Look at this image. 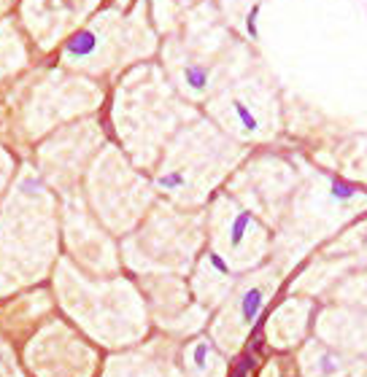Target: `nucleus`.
Wrapping results in <instances>:
<instances>
[{"label": "nucleus", "mask_w": 367, "mask_h": 377, "mask_svg": "<svg viewBox=\"0 0 367 377\" xmlns=\"http://www.w3.org/2000/svg\"><path fill=\"white\" fill-rule=\"evenodd\" d=\"M95 43H97L95 33L81 30V33H76L68 43H65V49H68V54H73V57H84V54H92L95 52Z\"/></svg>", "instance_id": "f257e3e1"}, {"label": "nucleus", "mask_w": 367, "mask_h": 377, "mask_svg": "<svg viewBox=\"0 0 367 377\" xmlns=\"http://www.w3.org/2000/svg\"><path fill=\"white\" fill-rule=\"evenodd\" d=\"M259 302H262V294L259 291H249V294L243 296V318L246 321H251L256 315V310H259Z\"/></svg>", "instance_id": "f03ea898"}, {"label": "nucleus", "mask_w": 367, "mask_h": 377, "mask_svg": "<svg viewBox=\"0 0 367 377\" xmlns=\"http://www.w3.org/2000/svg\"><path fill=\"white\" fill-rule=\"evenodd\" d=\"M187 81L192 89H205V81H208V70L205 68H187Z\"/></svg>", "instance_id": "7ed1b4c3"}, {"label": "nucleus", "mask_w": 367, "mask_h": 377, "mask_svg": "<svg viewBox=\"0 0 367 377\" xmlns=\"http://www.w3.org/2000/svg\"><path fill=\"white\" fill-rule=\"evenodd\" d=\"M249 221H251V215L249 213H240L238 215V221L232 224V243L238 245L240 240H243V232H246V226H249Z\"/></svg>", "instance_id": "20e7f679"}, {"label": "nucleus", "mask_w": 367, "mask_h": 377, "mask_svg": "<svg viewBox=\"0 0 367 377\" xmlns=\"http://www.w3.org/2000/svg\"><path fill=\"white\" fill-rule=\"evenodd\" d=\"M235 113L240 116V122H243V127L246 129H256V122H254V116L249 113V108H246L243 103H235Z\"/></svg>", "instance_id": "39448f33"}, {"label": "nucleus", "mask_w": 367, "mask_h": 377, "mask_svg": "<svg viewBox=\"0 0 367 377\" xmlns=\"http://www.w3.org/2000/svg\"><path fill=\"white\" fill-rule=\"evenodd\" d=\"M256 14H259V6H254L249 11V19H246V27H249V35L256 38Z\"/></svg>", "instance_id": "423d86ee"}, {"label": "nucleus", "mask_w": 367, "mask_h": 377, "mask_svg": "<svg viewBox=\"0 0 367 377\" xmlns=\"http://www.w3.org/2000/svg\"><path fill=\"white\" fill-rule=\"evenodd\" d=\"M211 264H213V267L219 269V272H227V267H224V261L219 259V256H216V253H211Z\"/></svg>", "instance_id": "0eeeda50"}, {"label": "nucleus", "mask_w": 367, "mask_h": 377, "mask_svg": "<svg viewBox=\"0 0 367 377\" xmlns=\"http://www.w3.org/2000/svg\"><path fill=\"white\" fill-rule=\"evenodd\" d=\"M335 194H338V197H348L351 189H348V186H343V183H335Z\"/></svg>", "instance_id": "6e6552de"}, {"label": "nucleus", "mask_w": 367, "mask_h": 377, "mask_svg": "<svg viewBox=\"0 0 367 377\" xmlns=\"http://www.w3.org/2000/svg\"><path fill=\"white\" fill-rule=\"evenodd\" d=\"M181 183V175H173V178H162V186H178Z\"/></svg>", "instance_id": "1a4fd4ad"}]
</instances>
